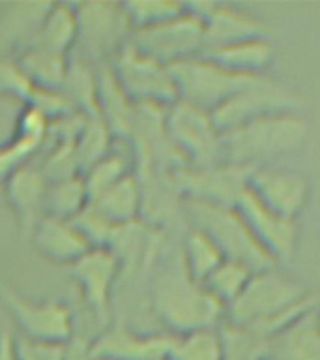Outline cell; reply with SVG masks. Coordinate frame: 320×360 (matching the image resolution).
Returning a JSON list of instances; mask_svg holds the SVG:
<instances>
[{"label":"cell","mask_w":320,"mask_h":360,"mask_svg":"<svg viewBox=\"0 0 320 360\" xmlns=\"http://www.w3.org/2000/svg\"><path fill=\"white\" fill-rule=\"evenodd\" d=\"M165 129L185 165L223 162V134L206 109L174 101L165 109Z\"/></svg>","instance_id":"cell-6"},{"label":"cell","mask_w":320,"mask_h":360,"mask_svg":"<svg viewBox=\"0 0 320 360\" xmlns=\"http://www.w3.org/2000/svg\"><path fill=\"white\" fill-rule=\"evenodd\" d=\"M218 330L223 360H266L268 356V340L258 336L249 326L223 321Z\"/></svg>","instance_id":"cell-31"},{"label":"cell","mask_w":320,"mask_h":360,"mask_svg":"<svg viewBox=\"0 0 320 360\" xmlns=\"http://www.w3.org/2000/svg\"><path fill=\"white\" fill-rule=\"evenodd\" d=\"M247 190L264 207L288 219H296L309 201V180L294 169L272 163L251 169Z\"/></svg>","instance_id":"cell-14"},{"label":"cell","mask_w":320,"mask_h":360,"mask_svg":"<svg viewBox=\"0 0 320 360\" xmlns=\"http://www.w3.org/2000/svg\"><path fill=\"white\" fill-rule=\"evenodd\" d=\"M44 148V141L32 139V137L13 131L11 139L0 145V184H4L6 180L13 173H17L19 169L36 162Z\"/></svg>","instance_id":"cell-36"},{"label":"cell","mask_w":320,"mask_h":360,"mask_svg":"<svg viewBox=\"0 0 320 360\" xmlns=\"http://www.w3.org/2000/svg\"><path fill=\"white\" fill-rule=\"evenodd\" d=\"M300 107H302V98L296 92L269 79L268 75H262L215 107L212 111V118L219 131L225 134L266 115L300 111Z\"/></svg>","instance_id":"cell-11"},{"label":"cell","mask_w":320,"mask_h":360,"mask_svg":"<svg viewBox=\"0 0 320 360\" xmlns=\"http://www.w3.org/2000/svg\"><path fill=\"white\" fill-rule=\"evenodd\" d=\"M30 92H32V84L22 75L15 58L0 56V98H11L27 103Z\"/></svg>","instance_id":"cell-38"},{"label":"cell","mask_w":320,"mask_h":360,"mask_svg":"<svg viewBox=\"0 0 320 360\" xmlns=\"http://www.w3.org/2000/svg\"><path fill=\"white\" fill-rule=\"evenodd\" d=\"M309 292L311 291L303 283L291 276L281 274L275 266L257 270L253 272L240 297L225 308V321L258 330L277 315L302 302Z\"/></svg>","instance_id":"cell-4"},{"label":"cell","mask_w":320,"mask_h":360,"mask_svg":"<svg viewBox=\"0 0 320 360\" xmlns=\"http://www.w3.org/2000/svg\"><path fill=\"white\" fill-rule=\"evenodd\" d=\"M266 360H320L319 308L269 338Z\"/></svg>","instance_id":"cell-22"},{"label":"cell","mask_w":320,"mask_h":360,"mask_svg":"<svg viewBox=\"0 0 320 360\" xmlns=\"http://www.w3.org/2000/svg\"><path fill=\"white\" fill-rule=\"evenodd\" d=\"M66 360H107L90 351V340L75 336L66 347Z\"/></svg>","instance_id":"cell-40"},{"label":"cell","mask_w":320,"mask_h":360,"mask_svg":"<svg viewBox=\"0 0 320 360\" xmlns=\"http://www.w3.org/2000/svg\"><path fill=\"white\" fill-rule=\"evenodd\" d=\"M152 304L165 332L173 336L201 328H215L225 321L223 304L185 272L180 255L156 276Z\"/></svg>","instance_id":"cell-1"},{"label":"cell","mask_w":320,"mask_h":360,"mask_svg":"<svg viewBox=\"0 0 320 360\" xmlns=\"http://www.w3.org/2000/svg\"><path fill=\"white\" fill-rule=\"evenodd\" d=\"M171 68L174 84L178 90V100L201 107L212 112L230 96L240 92L262 75H241L223 68L208 56L199 55L187 60L176 62Z\"/></svg>","instance_id":"cell-5"},{"label":"cell","mask_w":320,"mask_h":360,"mask_svg":"<svg viewBox=\"0 0 320 360\" xmlns=\"http://www.w3.org/2000/svg\"><path fill=\"white\" fill-rule=\"evenodd\" d=\"M72 224L77 227V231L84 236V240L88 242L92 248H107L111 242L112 235L116 227L107 221L105 216L98 208L88 202L81 212L72 219Z\"/></svg>","instance_id":"cell-37"},{"label":"cell","mask_w":320,"mask_h":360,"mask_svg":"<svg viewBox=\"0 0 320 360\" xmlns=\"http://www.w3.org/2000/svg\"><path fill=\"white\" fill-rule=\"evenodd\" d=\"M22 75L38 90H58L60 92L64 79L69 68V56L60 53L30 47L15 58Z\"/></svg>","instance_id":"cell-26"},{"label":"cell","mask_w":320,"mask_h":360,"mask_svg":"<svg viewBox=\"0 0 320 360\" xmlns=\"http://www.w3.org/2000/svg\"><path fill=\"white\" fill-rule=\"evenodd\" d=\"M210 60L218 62L223 68L241 75H266V70L274 60L275 49L268 36H258L223 45L218 49L202 53Z\"/></svg>","instance_id":"cell-23"},{"label":"cell","mask_w":320,"mask_h":360,"mask_svg":"<svg viewBox=\"0 0 320 360\" xmlns=\"http://www.w3.org/2000/svg\"><path fill=\"white\" fill-rule=\"evenodd\" d=\"M168 360H223L221 338L215 328H201L174 336Z\"/></svg>","instance_id":"cell-33"},{"label":"cell","mask_w":320,"mask_h":360,"mask_svg":"<svg viewBox=\"0 0 320 360\" xmlns=\"http://www.w3.org/2000/svg\"><path fill=\"white\" fill-rule=\"evenodd\" d=\"M77 45L81 58L95 66L111 62V58L129 41L131 27L118 2H79Z\"/></svg>","instance_id":"cell-9"},{"label":"cell","mask_w":320,"mask_h":360,"mask_svg":"<svg viewBox=\"0 0 320 360\" xmlns=\"http://www.w3.org/2000/svg\"><path fill=\"white\" fill-rule=\"evenodd\" d=\"M255 270H251L247 264L238 263L225 259L206 280L202 281V285L206 287V291L212 295L215 300L223 304L225 308L232 304L236 298L240 297V292L246 289L247 281L253 276Z\"/></svg>","instance_id":"cell-34"},{"label":"cell","mask_w":320,"mask_h":360,"mask_svg":"<svg viewBox=\"0 0 320 360\" xmlns=\"http://www.w3.org/2000/svg\"><path fill=\"white\" fill-rule=\"evenodd\" d=\"M133 160H129L126 154L118 150H112L111 154H107L103 160L95 162L92 167H88L81 176L88 191L90 201H94L101 193H105L109 188L118 184L120 180L135 173Z\"/></svg>","instance_id":"cell-32"},{"label":"cell","mask_w":320,"mask_h":360,"mask_svg":"<svg viewBox=\"0 0 320 360\" xmlns=\"http://www.w3.org/2000/svg\"><path fill=\"white\" fill-rule=\"evenodd\" d=\"M90 202L114 227H124V225L139 221L140 212H142V193H140V182L137 179V173L120 180L118 184L109 188L105 193H101L98 199Z\"/></svg>","instance_id":"cell-25"},{"label":"cell","mask_w":320,"mask_h":360,"mask_svg":"<svg viewBox=\"0 0 320 360\" xmlns=\"http://www.w3.org/2000/svg\"><path fill=\"white\" fill-rule=\"evenodd\" d=\"M77 11L75 4L67 2H51V8L45 15L38 36L34 39L32 47L72 55L77 45ZM30 49V47H28Z\"/></svg>","instance_id":"cell-24"},{"label":"cell","mask_w":320,"mask_h":360,"mask_svg":"<svg viewBox=\"0 0 320 360\" xmlns=\"http://www.w3.org/2000/svg\"><path fill=\"white\" fill-rule=\"evenodd\" d=\"M174 336L168 332L133 330L124 321H114L90 340V351L107 360L167 359Z\"/></svg>","instance_id":"cell-15"},{"label":"cell","mask_w":320,"mask_h":360,"mask_svg":"<svg viewBox=\"0 0 320 360\" xmlns=\"http://www.w3.org/2000/svg\"><path fill=\"white\" fill-rule=\"evenodd\" d=\"M67 343H45L13 336L17 360H66Z\"/></svg>","instance_id":"cell-39"},{"label":"cell","mask_w":320,"mask_h":360,"mask_svg":"<svg viewBox=\"0 0 320 360\" xmlns=\"http://www.w3.org/2000/svg\"><path fill=\"white\" fill-rule=\"evenodd\" d=\"M180 257H182L185 272L199 283L206 280L225 261V255L215 246V242L195 227H189L187 231L182 250H180Z\"/></svg>","instance_id":"cell-28"},{"label":"cell","mask_w":320,"mask_h":360,"mask_svg":"<svg viewBox=\"0 0 320 360\" xmlns=\"http://www.w3.org/2000/svg\"><path fill=\"white\" fill-rule=\"evenodd\" d=\"M118 84L135 105L167 109L178 101L171 68L126 44L109 62Z\"/></svg>","instance_id":"cell-8"},{"label":"cell","mask_w":320,"mask_h":360,"mask_svg":"<svg viewBox=\"0 0 320 360\" xmlns=\"http://www.w3.org/2000/svg\"><path fill=\"white\" fill-rule=\"evenodd\" d=\"M201 19L204 27V51L218 49L241 39L266 36V25L262 19L240 6L206 2Z\"/></svg>","instance_id":"cell-17"},{"label":"cell","mask_w":320,"mask_h":360,"mask_svg":"<svg viewBox=\"0 0 320 360\" xmlns=\"http://www.w3.org/2000/svg\"><path fill=\"white\" fill-rule=\"evenodd\" d=\"M0 302L17 326V336L45 343H69L75 334L72 308L62 300H34L0 283Z\"/></svg>","instance_id":"cell-7"},{"label":"cell","mask_w":320,"mask_h":360,"mask_svg":"<svg viewBox=\"0 0 320 360\" xmlns=\"http://www.w3.org/2000/svg\"><path fill=\"white\" fill-rule=\"evenodd\" d=\"M309 124L300 111L266 115L223 134V160L247 167L268 165L272 160L300 150Z\"/></svg>","instance_id":"cell-2"},{"label":"cell","mask_w":320,"mask_h":360,"mask_svg":"<svg viewBox=\"0 0 320 360\" xmlns=\"http://www.w3.org/2000/svg\"><path fill=\"white\" fill-rule=\"evenodd\" d=\"M251 169L225 160L210 165H184L174 171V180L184 199L236 207L247 191Z\"/></svg>","instance_id":"cell-12"},{"label":"cell","mask_w":320,"mask_h":360,"mask_svg":"<svg viewBox=\"0 0 320 360\" xmlns=\"http://www.w3.org/2000/svg\"><path fill=\"white\" fill-rule=\"evenodd\" d=\"M161 360H168V359H161Z\"/></svg>","instance_id":"cell-43"},{"label":"cell","mask_w":320,"mask_h":360,"mask_svg":"<svg viewBox=\"0 0 320 360\" xmlns=\"http://www.w3.org/2000/svg\"><path fill=\"white\" fill-rule=\"evenodd\" d=\"M122 6L131 32L165 22L185 11V2H174V0H135V2H122Z\"/></svg>","instance_id":"cell-35"},{"label":"cell","mask_w":320,"mask_h":360,"mask_svg":"<svg viewBox=\"0 0 320 360\" xmlns=\"http://www.w3.org/2000/svg\"><path fill=\"white\" fill-rule=\"evenodd\" d=\"M319 321H320V306H319Z\"/></svg>","instance_id":"cell-42"},{"label":"cell","mask_w":320,"mask_h":360,"mask_svg":"<svg viewBox=\"0 0 320 360\" xmlns=\"http://www.w3.org/2000/svg\"><path fill=\"white\" fill-rule=\"evenodd\" d=\"M140 53L165 66L202 55L204 51V27L202 19L185 8L184 13L148 28L133 30L128 41Z\"/></svg>","instance_id":"cell-10"},{"label":"cell","mask_w":320,"mask_h":360,"mask_svg":"<svg viewBox=\"0 0 320 360\" xmlns=\"http://www.w3.org/2000/svg\"><path fill=\"white\" fill-rule=\"evenodd\" d=\"M28 236L41 257L66 269L92 250V246L84 240V236L72 221L51 218V216H44L39 219Z\"/></svg>","instance_id":"cell-20"},{"label":"cell","mask_w":320,"mask_h":360,"mask_svg":"<svg viewBox=\"0 0 320 360\" xmlns=\"http://www.w3.org/2000/svg\"><path fill=\"white\" fill-rule=\"evenodd\" d=\"M0 360H17L15 349H13V334L0 332Z\"/></svg>","instance_id":"cell-41"},{"label":"cell","mask_w":320,"mask_h":360,"mask_svg":"<svg viewBox=\"0 0 320 360\" xmlns=\"http://www.w3.org/2000/svg\"><path fill=\"white\" fill-rule=\"evenodd\" d=\"M90 202L83 176L49 182L45 193V216L72 221Z\"/></svg>","instance_id":"cell-30"},{"label":"cell","mask_w":320,"mask_h":360,"mask_svg":"<svg viewBox=\"0 0 320 360\" xmlns=\"http://www.w3.org/2000/svg\"><path fill=\"white\" fill-rule=\"evenodd\" d=\"M67 274L77 285L79 295L100 325H109L111 300L122 264L109 248H92L88 253L67 266Z\"/></svg>","instance_id":"cell-13"},{"label":"cell","mask_w":320,"mask_h":360,"mask_svg":"<svg viewBox=\"0 0 320 360\" xmlns=\"http://www.w3.org/2000/svg\"><path fill=\"white\" fill-rule=\"evenodd\" d=\"M60 94L72 107V111L98 117L95 115V94H98V66L81 56L69 58L67 75L62 84Z\"/></svg>","instance_id":"cell-27"},{"label":"cell","mask_w":320,"mask_h":360,"mask_svg":"<svg viewBox=\"0 0 320 360\" xmlns=\"http://www.w3.org/2000/svg\"><path fill=\"white\" fill-rule=\"evenodd\" d=\"M51 2H11L0 10V56L17 58L32 47Z\"/></svg>","instance_id":"cell-19"},{"label":"cell","mask_w":320,"mask_h":360,"mask_svg":"<svg viewBox=\"0 0 320 360\" xmlns=\"http://www.w3.org/2000/svg\"><path fill=\"white\" fill-rule=\"evenodd\" d=\"M182 210L191 227L202 231L215 242L225 259L247 264L251 270L274 269L275 259L269 255L246 224V219L236 207H221L210 202L184 199Z\"/></svg>","instance_id":"cell-3"},{"label":"cell","mask_w":320,"mask_h":360,"mask_svg":"<svg viewBox=\"0 0 320 360\" xmlns=\"http://www.w3.org/2000/svg\"><path fill=\"white\" fill-rule=\"evenodd\" d=\"M2 186L6 202L15 216L17 224L22 233L30 235L36 224L45 216V193L49 182L38 163L32 162L11 174Z\"/></svg>","instance_id":"cell-18"},{"label":"cell","mask_w":320,"mask_h":360,"mask_svg":"<svg viewBox=\"0 0 320 360\" xmlns=\"http://www.w3.org/2000/svg\"><path fill=\"white\" fill-rule=\"evenodd\" d=\"M114 135L100 117L84 118L83 128L73 141V150L81 167V174L95 162L103 160L107 154H111L114 150Z\"/></svg>","instance_id":"cell-29"},{"label":"cell","mask_w":320,"mask_h":360,"mask_svg":"<svg viewBox=\"0 0 320 360\" xmlns=\"http://www.w3.org/2000/svg\"><path fill=\"white\" fill-rule=\"evenodd\" d=\"M95 115L107 124L114 139L129 141L133 131L137 105L129 100L118 84L109 62L98 66V94H95Z\"/></svg>","instance_id":"cell-21"},{"label":"cell","mask_w":320,"mask_h":360,"mask_svg":"<svg viewBox=\"0 0 320 360\" xmlns=\"http://www.w3.org/2000/svg\"><path fill=\"white\" fill-rule=\"evenodd\" d=\"M236 208L240 210L260 246L275 259V263L292 257L298 242L296 219H288L264 207L249 190L241 195Z\"/></svg>","instance_id":"cell-16"}]
</instances>
